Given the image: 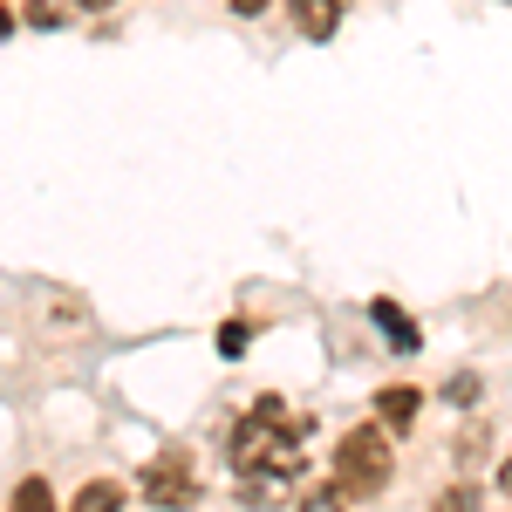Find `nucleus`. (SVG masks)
Returning <instances> with one entry per match:
<instances>
[{"instance_id":"nucleus-7","label":"nucleus","mask_w":512,"mask_h":512,"mask_svg":"<svg viewBox=\"0 0 512 512\" xmlns=\"http://www.w3.org/2000/svg\"><path fill=\"white\" fill-rule=\"evenodd\" d=\"M123 506V485H117V478H96V485H82V492H76V506H69V512H117Z\"/></svg>"},{"instance_id":"nucleus-9","label":"nucleus","mask_w":512,"mask_h":512,"mask_svg":"<svg viewBox=\"0 0 512 512\" xmlns=\"http://www.w3.org/2000/svg\"><path fill=\"white\" fill-rule=\"evenodd\" d=\"M478 506H485V499H478V485H465V478L444 485V492L431 499V512H478Z\"/></svg>"},{"instance_id":"nucleus-14","label":"nucleus","mask_w":512,"mask_h":512,"mask_svg":"<svg viewBox=\"0 0 512 512\" xmlns=\"http://www.w3.org/2000/svg\"><path fill=\"white\" fill-rule=\"evenodd\" d=\"M219 355H246V321H226L219 328Z\"/></svg>"},{"instance_id":"nucleus-1","label":"nucleus","mask_w":512,"mask_h":512,"mask_svg":"<svg viewBox=\"0 0 512 512\" xmlns=\"http://www.w3.org/2000/svg\"><path fill=\"white\" fill-rule=\"evenodd\" d=\"M233 465H239V478H267V485L301 472V417H287L280 396H260V403L239 417Z\"/></svg>"},{"instance_id":"nucleus-11","label":"nucleus","mask_w":512,"mask_h":512,"mask_svg":"<svg viewBox=\"0 0 512 512\" xmlns=\"http://www.w3.org/2000/svg\"><path fill=\"white\" fill-rule=\"evenodd\" d=\"M444 403H458V410H472V403H478V376H472V369H458V376L444 383Z\"/></svg>"},{"instance_id":"nucleus-4","label":"nucleus","mask_w":512,"mask_h":512,"mask_svg":"<svg viewBox=\"0 0 512 512\" xmlns=\"http://www.w3.org/2000/svg\"><path fill=\"white\" fill-rule=\"evenodd\" d=\"M369 321H376V328H383V342H390L396 355H417V349H424V328H417V321L403 315V308H396V301H383V294H376V301H369Z\"/></svg>"},{"instance_id":"nucleus-12","label":"nucleus","mask_w":512,"mask_h":512,"mask_svg":"<svg viewBox=\"0 0 512 512\" xmlns=\"http://www.w3.org/2000/svg\"><path fill=\"white\" fill-rule=\"evenodd\" d=\"M342 499H349L342 485H315V492H308V499H301L294 512H342Z\"/></svg>"},{"instance_id":"nucleus-17","label":"nucleus","mask_w":512,"mask_h":512,"mask_svg":"<svg viewBox=\"0 0 512 512\" xmlns=\"http://www.w3.org/2000/svg\"><path fill=\"white\" fill-rule=\"evenodd\" d=\"M7 28H14V21H7V14H0V35H7Z\"/></svg>"},{"instance_id":"nucleus-2","label":"nucleus","mask_w":512,"mask_h":512,"mask_svg":"<svg viewBox=\"0 0 512 512\" xmlns=\"http://www.w3.org/2000/svg\"><path fill=\"white\" fill-rule=\"evenodd\" d=\"M396 472V451H390V431L383 424H355L342 444H335V485L349 499H376Z\"/></svg>"},{"instance_id":"nucleus-10","label":"nucleus","mask_w":512,"mask_h":512,"mask_svg":"<svg viewBox=\"0 0 512 512\" xmlns=\"http://www.w3.org/2000/svg\"><path fill=\"white\" fill-rule=\"evenodd\" d=\"M485 451H492V431H485V424H465V431H458V465H478V458H485Z\"/></svg>"},{"instance_id":"nucleus-8","label":"nucleus","mask_w":512,"mask_h":512,"mask_svg":"<svg viewBox=\"0 0 512 512\" xmlns=\"http://www.w3.org/2000/svg\"><path fill=\"white\" fill-rule=\"evenodd\" d=\"M14 512H55L48 478H21V485H14Z\"/></svg>"},{"instance_id":"nucleus-6","label":"nucleus","mask_w":512,"mask_h":512,"mask_svg":"<svg viewBox=\"0 0 512 512\" xmlns=\"http://www.w3.org/2000/svg\"><path fill=\"white\" fill-rule=\"evenodd\" d=\"M287 14H294V28L308 41H328L335 21H342V0H287Z\"/></svg>"},{"instance_id":"nucleus-3","label":"nucleus","mask_w":512,"mask_h":512,"mask_svg":"<svg viewBox=\"0 0 512 512\" xmlns=\"http://www.w3.org/2000/svg\"><path fill=\"white\" fill-rule=\"evenodd\" d=\"M144 499H151L158 512L198 506V472H192V458H185V451H164V458H151V465H144Z\"/></svg>"},{"instance_id":"nucleus-16","label":"nucleus","mask_w":512,"mask_h":512,"mask_svg":"<svg viewBox=\"0 0 512 512\" xmlns=\"http://www.w3.org/2000/svg\"><path fill=\"white\" fill-rule=\"evenodd\" d=\"M499 485H506V499H512V458H506V465H499Z\"/></svg>"},{"instance_id":"nucleus-18","label":"nucleus","mask_w":512,"mask_h":512,"mask_svg":"<svg viewBox=\"0 0 512 512\" xmlns=\"http://www.w3.org/2000/svg\"><path fill=\"white\" fill-rule=\"evenodd\" d=\"M82 7H110V0H82Z\"/></svg>"},{"instance_id":"nucleus-13","label":"nucleus","mask_w":512,"mask_h":512,"mask_svg":"<svg viewBox=\"0 0 512 512\" xmlns=\"http://www.w3.org/2000/svg\"><path fill=\"white\" fill-rule=\"evenodd\" d=\"M62 14H69V0H28V21L35 28H62Z\"/></svg>"},{"instance_id":"nucleus-15","label":"nucleus","mask_w":512,"mask_h":512,"mask_svg":"<svg viewBox=\"0 0 512 512\" xmlns=\"http://www.w3.org/2000/svg\"><path fill=\"white\" fill-rule=\"evenodd\" d=\"M260 7H267V0H233V14H260Z\"/></svg>"},{"instance_id":"nucleus-5","label":"nucleus","mask_w":512,"mask_h":512,"mask_svg":"<svg viewBox=\"0 0 512 512\" xmlns=\"http://www.w3.org/2000/svg\"><path fill=\"white\" fill-rule=\"evenodd\" d=\"M417 403H424V390L390 383V390L376 396V424H383V431H410V424H417Z\"/></svg>"}]
</instances>
